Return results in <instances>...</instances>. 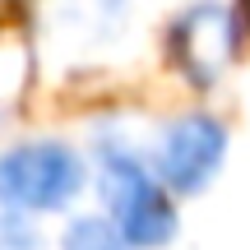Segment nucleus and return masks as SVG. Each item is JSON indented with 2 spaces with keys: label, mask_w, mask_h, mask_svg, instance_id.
<instances>
[{
  "label": "nucleus",
  "mask_w": 250,
  "mask_h": 250,
  "mask_svg": "<svg viewBox=\"0 0 250 250\" xmlns=\"http://www.w3.org/2000/svg\"><path fill=\"white\" fill-rule=\"evenodd\" d=\"M102 199L111 208L116 232L130 246H167L176 232V213L158 190V181L121 148L102 153Z\"/></svg>",
  "instance_id": "1"
},
{
  "label": "nucleus",
  "mask_w": 250,
  "mask_h": 250,
  "mask_svg": "<svg viewBox=\"0 0 250 250\" xmlns=\"http://www.w3.org/2000/svg\"><path fill=\"white\" fill-rule=\"evenodd\" d=\"M83 162L65 144H19L0 153V204L14 208H61L79 195Z\"/></svg>",
  "instance_id": "2"
},
{
  "label": "nucleus",
  "mask_w": 250,
  "mask_h": 250,
  "mask_svg": "<svg viewBox=\"0 0 250 250\" xmlns=\"http://www.w3.org/2000/svg\"><path fill=\"white\" fill-rule=\"evenodd\" d=\"M241 23L223 5H195L171 23V56L190 83H218V74L236 61Z\"/></svg>",
  "instance_id": "3"
},
{
  "label": "nucleus",
  "mask_w": 250,
  "mask_h": 250,
  "mask_svg": "<svg viewBox=\"0 0 250 250\" xmlns=\"http://www.w3.org/2000/svg\"><path fill=\"white\" fill-rule=\"evenodd\" d=\"M223 153H227V130L208 116H181L167 125L158 144V176L167 181L171 190H204L213 181V171L223 167Z\"/></svg>",
  "instance_id": "4"
},
{
  "label": "nucleus",
  "mask_w": 250,
  "mask_h": 250,
  "mask_svg": "<svg viewBox=\"0 0 250 250\" xmlns=\"http://www.w3.org/2000/svg\"><path fill=\"white\" fill-rule=\"evenodd\" d=\"M61 250H134V246L116 232V223H102V218H79V223H70Z\"/></svg>",
  "instance_id": "5"
}]
</instances>
